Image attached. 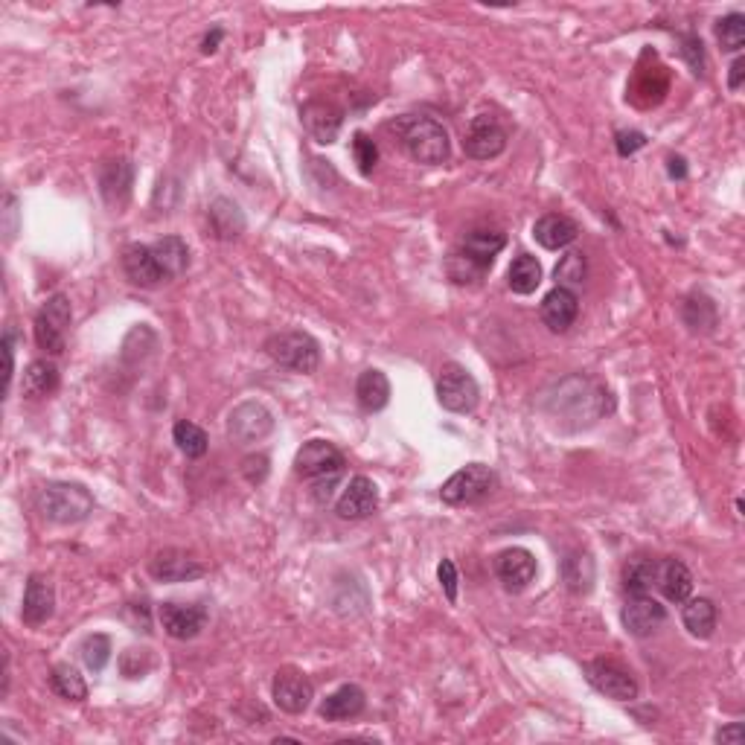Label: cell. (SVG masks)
Segmentation results:
<instances>
[{"mask_svg":"<svg viewBox=\"0 0 745 745\" xmlns=\"http://www.w3.org/2000/svg\"><path fill=\"white\" fill-rule=\"evenodd\" d=\"M495 486V472L484 466V463H469L463 469H457L446 484L440 486V498L443 504L452 507H466V504H478Z\"/></svg>","mask_w":745,"mask_h":745,"instance_id":"obj_6","label":"cell"},{"mask_svg":"<svg viewBox=\"0 0 745 745\" xmlns=\"http://www.w3.org/2000/svg\"><path fill=\"white\" fill-rule=\"evenodd\" d=\"M265 353L274 364L292 370V373H315L321 367V344L300 329H289V332H277L265 341Z\"/></svg>","mask_w":745,"mask_h":745,"instance_id":"obj_4","label":"cell"},{"mask_svg":"<svg viewBox=\"0 0 745 745\" xmlns=\"http://www.w3.org/2000/svg\"><path fill=\"white\" fill-rule=\"evenodd\" d=\"M655 574H658V559H652V556H632L623 565V588L629 594H649L655 588Z\"/></svg>","mask_w":745,"mask_h":745,"instance_id":"obj_32","label":"cell"},{"mask_svg":"<svg viewBox=\"0 0 745 745\" xmlns=\"http://www.w3.org/2000/svg\"><path fill=\"white\" fill-rule=\"evenodd\" d=\"M620 620H623V629L635 638H647L652 635L664 620H667V609L652 600L649 594H632L620 612Z\"/></svg>","mask_w":745,"mask_h":745,"instance_id":"obj_17","label":"cell"},{"mask_svg":"<svg viewBox=\"0 0 745 745\" xmlns=\"http://www.w3.org/2000/svg\"><path fill=\"white\" fill-rule=\"evenodd\" d=\"M300 120H303V129L312 134L315 143L321 146H329L338 140V131H341V123H344V114L341 108H335L332 102H324V99H312L300 108Z\"/></svg>","mask_w":745,"mask_h":745,"instance_id":"obj_18","label":"cell"},{"mask_svg":"<svg viewBox=\"0 0 745 745\" xmlns=\"http://www.w3.org/2000/svg\"><path fill=\"white\" fill-rule=\"evenodd\" d=\"M446 268H449V277H452L457 286H469V283H481L484 280V274L489 268H484L478 260H472L466 251H454L449 262H446Z\"/></svg>","mask_w":745,"mask_h":745,"instance_id":"obj_40","label":"cell"},{"mask_svg":"<svg viewBox=\"0 0 745 745\" xmlns=\"http://www.w3.org/2000/svg\"><path fill=\"white\" fill-rule=\"evenodd\" d=\"M111 638L108 635H88L85 641H82V661H85V667L91 670V673H102L105 670V664L111 661Z\"/></svg>","mask_w":745,"mask_h":745,"instance_id":"obj_41","label":"cell"},{"mask_svg":"<svg viewBox=\"0 0 745 745\" xmlns=\"http://www.w3.org/2000/svg\"><path fill=\"white\" fill-rule=\"evenodd\" d=\"M681 318H684V324L690 326V332H711L716 326V306H713L711 297L693 294V297L684 300Z\"/></svg>","mask_w":745,"mask_h":745,"instance_id":"obj_35","label":"cell"},{"mask_svg":"<svg viewBox=\"0 0 745 745\" xmlns=\"http://www.w3.org/2000/svg\"><path fill=\"white\" fill-rule=\"evenodd\" d=\"M274 431V414L262 402H242L227 417V437L239 446L260 443Z\"/></svg>","mask_w":745,"mask_h":745,"instance_id":"obj_8","label":"cell"},{"mask_svg":"<svg viewBox=\"0 0 745 745\" xmlns=\"http://www.w3.org/2000/svg\"><path fill=\"white\" fill-rule=\"evenodd\" d=\"M21 390L27 399H47L50 393L59 390V367L47 358H35L33 364L24 370Z\"/></svg>","mask_w":745,"mask_h":745,"instance_id":"obj_29","label":"cell"},{"mask_svg":"<svg viewBox=\"0 0 745 745\" xmlns=\"http://www.w3.org/2000/svg\"><path fill=\"white\" fill-rule=\"evenodd\" d=\"M242 475L248 478V484H262L268 478V457L265 454H251L242 463Z\"/></svg>","mask_w":745,"mask_h":745,"instance_id":"obj_46","label":"cell"},{"mask_svg":"<svg viewBox=\"0 0 745 745\" xmlns=\"http://www.w3.org/2000/svg\"><path fill=\"white\" fill-rule=\"evenodd\" d=\"M507 149V131L492 117V114H478L472 117L469 129L463 134V152L472 161H492Z\"/></svg>","mask_w":745,"mask_h":745,"instance_id":"obj_9","label":"cell"},{"mask_svg":"<svg viewBox=\"0 0 745 745\" xmlns=\"http://www.w3.org/2000/svg\"><path fill=\"white\" fill-rule=\"evenodd\" d=\"M73 321L70 297L53 294L35 315V341L47 356H62L67 347V326Z\"/></svg>","mask_w":745,"mask_h":745,"instance_id":"obj_5","label":"cell"},{"mask_svg":"<svg viewBox=\"0 0 745 745\" xmlns=\"http://www.w3.org/2000/svg\"><path fill=\"white\" fill-rule=\"evenodd\" d=\"M210 227H213V233L219 236V239H236V236H242V230H245V216H242V210H239V204L236 201H230V198H216L213 204H210Z\"/></svg>","mask_w":745,"mask_h":745,"instance_id":"obj_30","label":"cell"},{"mask_svg":"<svg viewBox=\"0 0 745 745\" xmlns=\"http://www.w3.org/2000/svg\"><path fill=\"white\" fill-rule=\"evenodd\" d=\"M353 158H356L361 175H370L376 169V163H379V146H376V140L370 134L358 131L356 137H353Z\"/></svg>","mask_w":745,"mask_h":745,"instance_id":"obj_42","label":"cell"},{"mask_svg":"<svg viewBox=\"0 0 745 745\" xmlns=\"http://www.w3.org/2000/svg\"><path fill=\"white\" fill-rule=\"evenodd\" d=\"M681 44H684L681 53H684V59L693 67V73L702 76V73H705V50H702V41H699L696 35H684Z\"/></svg>","mask_w":745,"mask_h":745,"instance_id":"obj_43","label":"cell"},{"mask_svg":"<svg viewBox=\"0 0 745 745\" xmlns=\"http://www.w3.org/2000/svg\"><path fill=\"white\" fill-rule=\"evenodd\" d=\"M50 684L67 702H85L88 699V684L79 676V670L70 667V664H56L53 667V676H50Z\"/></svg>","mask_w":745,"mask_h":745,"instance_id":"obj_37","label":"cell"},{"mask_svg":"<svg viewBox=\"0 0 745 745\" xmlns=\"http://www.w3.org/2000/svg\"><path fill=\"white\" fill-rule=\"evenodd\" d=\"M743 740H745L743 722H731V725H725V728H719V731H716V743L740 745Z\"/></svg>","mask_w":745,"mask_h":745,"instance_id":"obj_48","label":"cell"},{"mask_svg":"<svg viewBox=\"0 0 745 745\" xmlns=\"http://www.w3.org/2000/svg\"><path fill=\"white\" fill-rule=\"evenodd\" d=\"M615 399L609 388H603L597 379L574 373L562 382H556L551 390L542 393V411L551 417L559 428L568 431H583L612 414Z\"/></svg>","mask_w":745,"mask_h":745,"instance_id":"obj_1","label":"cell"},{"mask_svg":"<svg viewBox=\"0 0 745 745\" xmlns=\"http://www.w3.org/2000/svg\"><path fill=\"white\" fill-rule=\"evenodd\" d=\"M504 245H507V236L501 230L478 227V230L466 233V239L460 242V251H466L472 260H478L484 268H492V262L504 251Z\"/></svg>","mask_w":745,"mask_h":745,"instance_id":"obj_28","label":"cell"},{"mask_svg":"<svg viewBox=\"0 0 745 745\" xmlns=\"http://www.w3.org/2000/svg\"><path fill=\"white\" fill-rule=\"evenodd\" d=\"M390 129L396 131L402 149L425 166H437V163L449 161L452 155V143H449V131L443 129L437 120L431 117H399L396 123H390Z\"/></svg>","mask_w":745,"mask_h":745,"instance_id":"obj_2","label":"cell"},{"mask_svg":"<svg viewBox=\"0 0 745 745\" xmlns=\"http://www.w3.org/2000/svg\"><path fill=\"white\" fill-rule=\"evenodd\" d=\"M743 76H745V62H743V59H737V62L731 65L728 88H731V91H740V85H743Z\"/></svg>","mask_w":745,"mask_h":745,"instance_id":"obj_50","label":"cell"},{"mask_svg":"<svg viewBox=\"0 0 745 745\" xmlns=\"http://www.w3.org/2000/svg\"><path fill=\"white\" fill-rule=\"evenodd\" d=\"M539 315H542V324L548 326L551 332H568L577 321V315H580V297L571 289L556 286L553 292L545 294Z\"/></svg>","mask_w":745,"mask_h":745,"instance_id":"obj_21","label":"cell"},{"mask_svg":"<svg viewBox=\"0 0 745 745\" xmlns=\"http://www.w3.org/2000/svg\"><path fill=\"white\" fill-rule=\"evenodd\" d=\"M655 588L670 600V603H684L693 591V574L679 559H658V574H655Z\"/></svg>","mask_w":745,"mask_h":745,"instance_id":"obj_23","label":"cell"},{"mask_svg":"<svg viewBox=\"0 0 745 745\" xmlns=\"http://www.w3.org/2000/svg\"><path fill=\"white\" fill-rule=\"evenodd\" d=\"M123 271L134 286L140 289H158L161 283H166L152 254V245H129L123 251Z\"/></svg>","mask_w":745,"mask_h":745,"instance_id":"obj_22","label":"cell"},{"mask_svg":"<svg viewBox=\"0 0 745 745\" xmlns=\"http://www.w3.org/2000/svg\"><path fill=\"white\" fill-rule=\"evenodd\" d=\"M533 236L542 248L548 251H559V248H568L577 236H580V225L562 213H548L542 216L536 225H533Z\"/></svg>","mask_w":745,"mask_h":745,"instance_id":"obj_25","label":"cell"},{"mask_svg":"<svg viewBox=\"0 0 745 745\" xmlns=\"http://www.w3.org/2000/svg\"><path fill=\"white\" fill-rule=\"evenodd\" d=\"M437 580L443 585L449 603H457V583H460V577H457V568H454L452 559H443V562L437 565Z\"/></svg>","mask_w":745,"mask_h":745,"instance_id":"obj_45","label":"cell"},{"mask_svg":"<svg viewBox=\"0 0 745 745\" xmlns=\"http://www.w3.org/2000/svg\"><path fill=\"white\" fill-rule=\"evenodd\" d=\"M364 705H367V696L358 684H341L321 702V716L326 722H347V719H356L358 713L364 711Z\"/></svg>","mask_w":745,"mask_h":745,"instance_id":"obj_24","label":"cell"},{"mask_svg":"<svg viewBox=\"0 0 745 745\" xmlns=\"http://www.w3.org/2000/svg\"><path fill=\"white\" fill-rule=\"evenodd\" d=\"M585 679L594 690H600L603 696L615 699V702H632L638 699V681L635 676L620 667L615 661H588L585 664Z\"/></svg>","mask_w":745,"mask_h":745,"instance_id":"obj_10","label":"cell"},{"mask_svg":"<svg viewBox=\"0 0 745 745\" xmlns=\"http://www.w3.org/2000/svg\"><path fill=\"white\" fill-rule=\"evenodd\" d=\"M134 187V163L129 158H114L99 166V193L108 207L123 210L129 204Z\"/></svg>","mask_w":745,"mask_h":745,"instance_id":"obj_15","label":"cell"},{"mask_svg":"<svg viewBox=\"0 0 745 745\" xmlns=\"http://www.w3.org/2000/svg\"><path fill=\"white\" fill-rule=\"evenodd\" d=\"M271 696H274V705L280 711L303 713L315 699V687L303 673L283 670V673H277V679L271 684Z\"/></svg>","mask_w":745,"mask_h":745,"instance_id":"obj_19","label":"cell"},{"mask_svg":"<svg viewBox=\"0 0 745 745\" xmlns=\"http://www.w3.org/2000/svg\"><path fill=\"white\" fill-rule=\"evenodd\" d=\"M562 577H565L568 591H574V594H588V591L594 588V577H597L594 559H591L588 553H571V556L565 559V565H562Z\"/></svg>","mask_w":745,"mask_h":745,"instance_id":"obj_33","label":"cell"},{"mask_svg":"<svg viewBox=\"0 0 745 745\" xmlns=\"http://www.w3.org/2000/svg\"><path fill=\"white\" fill-rule=\"evenodd\" d=\"M615 146L620 158H629V155H635L638 149L647 146V134L644 131H617Z\"/></svg>","mask_w":745,"mask_h":745,"instance_id":"obj_44","label":"cell"},{"mask_svg":"<svg viewBox=\"0 0 745 745\" xmlns=\"http://www.w3.org/2000/svg\"><path fill=\"white\" fill-rule=\"evenodd\" d=\"M478 399H481V388L475 382V376L460 367V364H446L440 370V379H437V402L452 411V414H472L478 408Z\"/></svg>","mask_w":745,"mask_h":745,"instance_id":"obj_7","label":"cell"},{"mask_svg":"<svg viewBox=\"0 0 745 745\" xmlns=\"http://www.w3.org/2000/svg\"><path fill=\"white\" fill-rule=\"evenodd\" d=\"M172 440H175L178 452L184 454V457H190V460L204 457V454H207V446H210V440H207L204 428H198L195 422H187V420L175 422V428H172Z\"/></svg>","mask_w":745,"mask_h":745,"instance_id":"obj_36","label":"cell"},{"mask_svg":"<svg viewBox=\"0 0 745 745\" xmlns=\"http://www.w3.org/2000/svg\"><path fill=\"white\" fill-rule=\"evenodd\" d=\"M585 274H588V262H585V254L580 251H568L559 265H556V271H553V277H556V286H562V289H580L585 283Z\"/></svg>","mask_w":745,"mask_h":745,"instance_id":"obj_38","label":"cell"},{"mask_svg":"<svg viewBox=\"0 0 745 745\" xmlns=\"http://www.w3.org/2000/svg\"><path fill=\"white\" fill-rule=\"evenodd\" d=\"M356 399H358V405H361V411H367V414L382 411V408L390 402L388 376H385L382 370H376V367L364 370L356 382Z\"/></svg>","mask_w":745,"mask_h":745,"instance_id":"obj_27","label":"cell"},{"mask_svg":"<svg viewBox=\"0 0 745 745\" xmlns=\"http://www.w3.org/2000/svg\"><path fill=\"white\" fill-rule=\"evenodd\" d=\"M163 632L175 641H193L207 626V606L204 603H163L161 606Z\"/></svg>","mask_w":745,"mask_h":745,"instance_id":"obj_12","label":"cell"},{"mask_svg":"<svg viewBox=\"0 0 745 745\" xmlns=\"http://www.w3.org/2000/svg\"><path fill=\"white\" fill-rule=\"evenodd\" d=\"M687 606L681 609V623L684 629L693 635V638H711L713 629H716V606H713L708 597H696V600H684Z\"/></svg>","mask_w":745,"mask_h":745,"instance_id":"obj_31","label":"cell"},{"mask_svg":"<svg viewBox=\"0 0 745 745\" xmlns=\"http://www.w3.org/2000/svg\"><path fill=\"white\" fill-rule=\"evenodd\" d=\"M12 341H15V332L12 329H6V335H3V356H6V393H9V385H12V373H15V347H12Z\"/></svg>","mask_w":745,"mask_h":745,"instance_id":"obj_49","label":"cell"},{"mask_svg":"<svg viewBox=\"0 0 745 745\" xmlns=\"http://www.w3.org/2000/svg\"><path fill=\"white\" fill-rule=\"evenodd\" d=\"M222 38H225V33H222V30L216 27L213 33H210L207 38H204V41H201V53H204V56L216 53V47H219V41H222Z\"/></svg>","mask_w":745,"mask_h":745,"instance_id":"obj_51","label":"cell"},{"mask_svg":"<svg viewBox=\"0 0 745 745\" xmlns=\"http://www.w3.org/2000/svg\"><path fill=\"white\" fill-rule=\"evenodd\" d=\"M716 38H719L725 53H740L745 47V15L731 12V15L719 18L716 21Z\"/></svg>","mask_w":745,"mask_h":745,"instance_id":"obj_39","label":"cell"},{"mask_svg":"<svg viewBox=\"0 0 745 745\" xmlns=\"http://www.w3.org/2000/svg\"><path fill=\"white\" fill-rule=\"evenodd\" d=\"M204 565L184 551H175V548H166V551H158L149 562V574L158 580V583H190V580H198L204 577Z\"/></svg>","mask_w":745,"mask_h":745,"instance_id":"obj_14","label":"cell"},{"mask_svg":"<svg viewBox=\"0 0 745 745\" xmlns=\"http://www.w3.org/2000/svg\"><path fill=\"white\" fill-rule=\"evenodd\" d=\"M294 472L300 478H309V481L341 475L344 472V454L338 452L332 443H326V440H309V443L300 446V452L294 454Z\"/></svg>","mask_w":745,"mask_h":745,"instance_id":"obj_11","label":"cell"},{"mask_svg":"<svg viewBox=\"0 0 745 745\" xmlns=\"http://www.w3.org/2000/svg\"><path fill=\"white\" fill-rule=\"evenodd\" d=\"M667 169H670V178H687V166H684V158H670L667 161Z\"/></svg>","mask_w":745,"mask_h":745,"instance_id":"obj_52","label":"cell"},{"mask_svg":"<svg viewBox=\"0 0 745 745\" xmlns=\"http://www.w3.org/2000/svg\"><path fill=\"white\" fill-rule=\"evenodd\" d=\"M152 254L161 268L163 280H175L190 268V248L181 236H163L158 242H152Z\"/></svg>","mask_w":745,"mask_h":745,"instance_id":"obj_26","label":"cell"},{"mask_svg":"<svg viewBox=\"0 0 745 745\" xmlns=\"http://www.w3.org/2000/svg\"><path fill=\"white\" fill-rule=\"evenodd\" d=\"M35 507L47 521L56 524H79L94 513V495L82 484L56 481L44 484L35 495Z\"/></svg>","mask_w":745,"mask_h":745,"instance_id":"obj_3","label":"cell"},{"mask_svg":"<svg viewBox=\"0 0 745 745\" xmlns=\"http://www.w3.org/2000/svg\"><path fill=\"white\" fill-rule=\"evenodd\" d=\"M376 510H379V486L373 484L367 475H356L350 484L344 486V492L335 504L338 519L344 521L370 519Z\"/></svg>","mask_w":745,"mask_h":745,"instance_id":"obj_13","label":"cell"},{"mask_svg":"<svg viewBox=\"0 0 745 745\" xmlns=\"http://www.w3.org/2000/svg\"><path fill=\"white\" fill-rule=\"evenodd\" d=\"M56 612V588L44 577V574H33L24 588V606H21V620L27 626H41L47 623Z\"/></svg>","mask_w":745,"mask_h":745,"instance_id":"obj_20","label":"cell"},{"mask_svg":"<svg viewBox=\"0 0 745 745\" xmlns=\"http://www.w3.org/2000/svg\"><path fill=\"white\" fill-rule=\"evenodd\" d=\"M3 230H6V239H12L18 230V198L15 195H6L3 201Z\"/></svg>","mask_w":745,"mask_h":745,"instance_id":"obj_47","label":"cell"},{"mask_svg":"<svg viewBox=\"0 0 745 745\" xmlns=\"http://www.w3.org/2000/svg\"><path fill=\"white\" fill-rule=\"evenodd\" d=\"M495 577L510 594H519L536 577V556L524 548H507L495 556Z\"/></svg>","mask_w":745,"mask_h":745,"instance_id":"obj_16","label":"cell"},{"mask_svg":"<svg viewBox=\"0 0 745 745\" xmlns=\"http://www.w3.org/2000/svg\"><path fill=\"white\" fill-rule=\"evenodd\" d=\"M507 283H510V289L516 294H533L539 289V283H542V265L536 257H530V254H519L513 265H510V271H507Z\"/></svg>","mask_w":745,"mask_h":745,"instance_id":"obj_34","label":"cell"}]
</instances>
